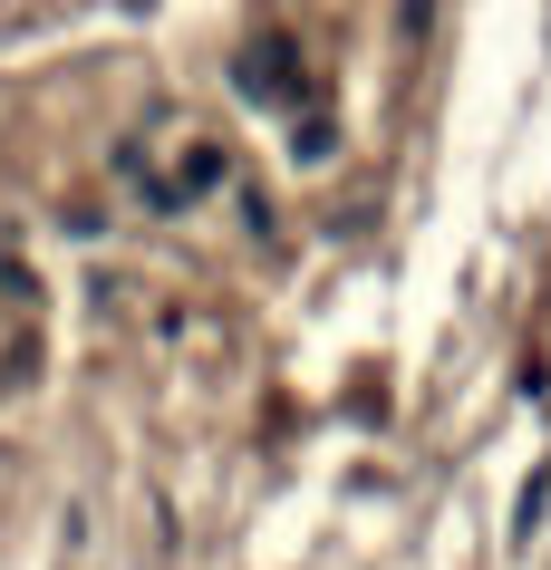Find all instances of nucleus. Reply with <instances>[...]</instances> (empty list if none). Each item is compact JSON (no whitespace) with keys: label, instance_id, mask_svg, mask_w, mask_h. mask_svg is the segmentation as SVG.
I'll list each match as a JSON object with an SVG mask.
<instances>
[{"label":"nucleus","instance_id":"nucleus-1","mask_svg":"<svg viewBox=\"0 0 551 570\" xmlns=\"http://www.w3.org/2000/svg\"><path fill=\"white\" fill-rule=\"evenodd\" d=\"M233 88H243L252 107H301V49L281 30H262L243 59H233Z\"/></svg>","mask_w":551,"mask_h":570}]
</instances>
